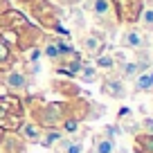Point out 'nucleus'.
Masks as SVG:
<instances>
[{"instance_id":"6e6552de","label":"nucleus","mask_w":153,"mask_h":153,"mask_svg":"<svg viewBox=\"0 0 153 153\" xmlns=\"http://www.w3.org/2000/svg\"><path fill=\"white\" fill-rule=\"evenodd\" d=\"M92 153H115V140L108 133H99L92 140Z\"/></svg>"},{"instance_id":"ddd939ff","label":"nucleus","mask_w":153,"mask_h":153,"mask_svg":"<svg viewBox=\"0 0 153 153\" xmlns=\"http://www.w3.org/2000/svg\"><path fill=\"white\" fill-rule=\"evenodd\" d=\"M92 63H95L97 70H106V72H115V56L113 52H101L99 56L92 59Z\"/></svg>"},{"instance_id":"6ab92c4d","label":"nucleus","mask_w":153,"mask_h":153,"mask_svg":"<svg viewBox=\"0 0 153 153\" xmlns=\"http://www.w3.org/2000/svg\"><path fill=\"white\" fill-rule=\"evenodd\" d=\"M90 153H92V151H90Z\"/></svg>"},{"instance_id":"9b49d317","label":"nucleus","mask_w":153,"mask_h":153,"mask_svg":"<svg viewBox=\"0 0 153 153\" xmlns=\"http://www.w3.org/2000/svg\"><path fill=\"white\" fill-rule=\"evenodd\" d=\"M133 90L135 92H153V76L149 70H144L142 74H137L133 79Z\"/></svg>"},{"instance_id":"f257e3e1","label":"nucleus","mask_w":153,"mask_h":153,"mask_svg":"<svg viewBox=\"0 0 153 153\" xmlns=\"http://www.w3.org/2000/svg\"><path fill=\"white\" fill-rule=\"evenodd\" d=\"M83 11L92 16V20L101 27L104 34L113 36L120 29V18H117V9H115L113 0H83Z\"/></svg>"},{"instance_id":"dca6fc26","label":"nucleus","mask_w":153,"mask_h":153,"mask_svg":"<svg viewBox=\"0 0 153 153\" xmlns=\"http://www.w3.org/2000/svg\"><path fill=\"white\" fill-rule=\"evenodd\" d=\"M142 128H144V133L153 135V120H151V117H146V120H142Z\"/></svg>"},{"instance_id":"f3484780","label":"nucleus","mask_w":153,"mask_h":153,"mask_svg":"<svg viewBox=\"0 0 153 153\" xmlns=\"http://www.w3.org/2000/svg\"><path fill=\"white\" fill-rule=\"evenodd\" d=\"M59 2H65V5H76V2H81V0H59Z\"/></svg>"},{"instance_id":"423d86ee","label":"nucleus","mask_w":153,"mask_h":153,"mask_svg":"<svg viewBox=\"0 0 153 153\" xmlns=\"http://www.w3.org/2000/svg\"><path fill=\"white\" fill-rule=\"evenodd\" d=\"M137 27L142 32H153V0H144L137 16Z\"/></svg>"},{"instance_id":"a211bd4d","label":"nucleus","mask_w":153,"mask_h":153,"mask_svg":"<svg viewBox=\"0 0 153 153\" xmlns=\"http://www.w3.org/2000/svg\"><path fill=\"white\" fill-rule=\"evenodd\" d=\"M23 2H32V0H23Z\"/></svg>"},{"instance_id":"39448f33","label":"nucleus","mask_w":153,"mask_h":153,"mask_svg":"<svg viewBox=\"0 0 153 153\" xmlns=\"http://www.w3.org/2000/svg\"><path fill=\"white\" fill-rule=\"evenodd\" d=\"M101 92L113 99H124L126 97V86H124V79L115 72H106V76L101 79Z\"/></svg>"},{"instance_id":"2eb2a0df","label":"nucleus","mask_w":153,"mask_h":153,"mask_svg":"<svg viewBox=\"0 0 153 153\" xmlns=\"http://www.w3.org/2000/svg\"><path fill=\"white\" fill-rule=\"evenodd\" d=\"M9 61H11V50H9V45L0 38V65H7Z\"/></svg>"},{"instance_id":"9d476101","label":"nucleus","mask_w":153,"mask_h":153,"mask_svg":"<svg viewBox=\"0 0 153 153\" xmlns=\"http://www.w3.org/2000/svg\"><path fill=\"white\" fill-rule=\"evenodd\" d=\"M54 151H56V153H83V142H81V140L61 137L56 144H54Z\"/></svg>"},{"instance_id":"f8f14e48","label":"nucleus","mask_w":153,"mask_h":153,"mask_svg":"<svg viewBox=\"0 0 153 153\" xmlns=\"http://www.w3.org/2000/svg\"><path fill=\"white\" fill-rule=\"evenodd\" d=\"M76 76H79L83 83H92V81H97V79H99V70L95 68V63L83 61L81 68H79V72H76Z\"/></svg>"},{"instance_id":"1a4fd4ad","label":"nucleus","mask_w":153,"mask_h":153,"mask_svg":"<svg viewBox=\"0 0 153 153\" xmlns=\"http://www.w3.org/2000/svg\"><path fill=\"white\" fill-rule=\"evenodd\" d=\"M18 131L27 142H41V137H43V128L36 122H25V124L18 126Z\"/></svg>"},{"instance_id":"4468645a","label":"nucleus","mask_w":153,"mask_h":153,"mask_svg":"<svg viewBox=\"0 0 153 153\" xmlns=\"http://www.w3.org/2000/svg\"><path fill=\"white\" fill-rule=\"evenodd\" d=\"M133 149H135V153H153V135H149V133L135 135Z\"/></svg>"},{"instance_id":"f03ea898","label":"nucleus","mask_w":153,"mask_h":153,"mask_svg":"<svg viewBox=\"0 0 153 153\" xmlns=\"http://www.w3.org/2000/svg\"><path fill=\"white\" fill-rule=\"evenodd\" d=\"M79 45H81L83 54L90 59L99 56L101 52H106V34L101 29H90V32H83L79 36Z\"/></svg>"},{"instance_id":"0eeeda50","label":"nucleus","mask_w":153,"mask_h":153,"mask_svg":"<svg viewBox=\"0 0 153 153\" xmlns=\"http://www.w3.org/2000/svg\"><path fill=\"white\" fill-rule=\"evenodd\" d=\"M5 86L9 88L11 92H20L27 88V76L23 74L20 70H9L5 76Z\"/></svg>"},{"instance_id":"20e7f679","label":"nucleus","mask_w":153,"mask_h":153,"mask_svg":"<svg viewBox=\"0 0 153 153\" xmlns=\"http://www.w3.org/2000/svg\"><path fill=\"white\" fill-rule=\"evenodd\" d=\"M20 115H23V106L16 97H2L0 99V120H7L11 128L20 126Z\"/></svg>"},{"instance_id":"7ed1b4c3","label":"nucleus","mask_w":153,"mask_h":153,"mask_svg":"<svg viewBox=\"0 0 153 153\" xmlns=\"http://www.w3.org/2000/svg\"><path fill=\"white\" fill-rule=\"evenodd\" d=\"M120 43H122V48L133 50V52H144V50L151 45V43H149V38H146V32H142L137 25H128V27L124 29Z\"/></svg>"}]
</instances>
